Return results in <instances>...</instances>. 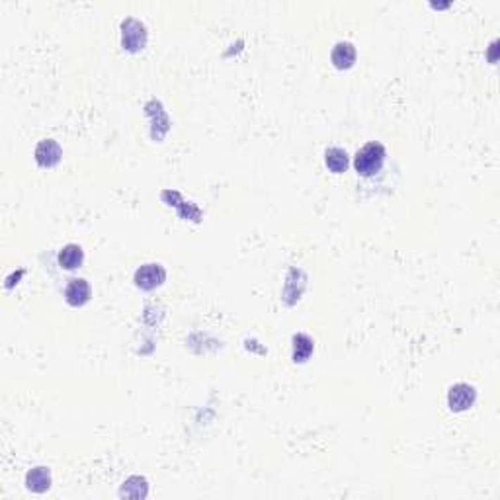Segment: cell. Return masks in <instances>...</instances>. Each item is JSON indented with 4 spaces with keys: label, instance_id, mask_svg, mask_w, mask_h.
Listing matches in <instances>:
<instances>
[{
    "label": "cell",
    "instance_id": "cell-1",
    "mask_svg": "<svg viewBox=\"0 0 500 500\" xmlns=\"http://www.w3.org/2000/svg\"><path fill=\"white\" fill-rule=\"evenodd\" d=\"M385 158V147H383L381 143H378V141H371V143H368L366 147H361V149L356 153L354 167H356V172L360 176L371 178V176L379 174V172L383 170Z\"/></svg>",
    "mask_w": 500,
    "mask_h": 500
},
{
    "label": "cell",
    "instance_id": "cell-2",
    "mask_svg": "<svg viewBox=\"0 0 500 500\" xmlns=\"http://www.w3.org/2000/svg\"><path fill=\"white\" fill-rule=\"evenodd\" d=\"M122 44L129 51H139L147 44V30L137 20H125L122 24Z\"/></svg>",
    "mask_w": 500,
    "mask_h": 500
},
{
    "label": "cell",
    "instance_id": "cell-3",
    "mask_svg": "<svg viewBox=\"0 0 500 500\" xmlns=\"http://www.w3.org/2000/svg\"><path fill=\"white\" fill-rule=\"evenodd\" d=\"M165 280H167V272L160 264H145L135 272V286L145 291L155 290Z\"/></svg>",
    "mask_w": 500,
    "mask_h": 500
},
{
    "label": "cell",
    "instance_id": "cell-4",
    "mask_svg": "<svg viewBox=\"0 0 500 500\" xmlns=\"http://www.w3.org/2000/svg\"><path fill=\"white\" fill-rule=\"evenodd\" d=\"M92 295L90 283L84 278H70L65 286V301L70 307H82Z\"/></svg>",
    "mask_w": 500,
    "mask_h": 500
},
{
    "label": "cell",
    "instance_id": "cell-5",
    "mask_svg": "<svg viewBox=\"0 0 500 500\" xmlns=\"http://www.w3.org/2000/svg\"><path fill=\"white\" fill-rule=\"evenodd\" d=\"M475 399H477V391H475V387L467 385V383H457V385L449 389L448 403L451 411H457V413H459V411L471 409Z\"/></svg>",
    "mask_w": 500,
    "mask_h": 500
},
{
    "label": "cell",
    "instance_id": "cell-6",
    "mask_svg": "<svg viewBox=\"0 0 500 500\" xmlns=\"http://www.w3.org/2000/svg\"><path fill=\"white\" fill-rule=\"evenodd\" d=\"M63 157L61 145L53 139H44L37 147H35V160L37 165L44 168L55 167Z\"/></svg>",
    "mask_w": 500,
    "mask_h": 500
},
{
    "label": "cell",
    "instance_id": "cell-7",
    "mask_svg": "<svg viewBox=\"0 0 500 500\" xmlns=\"http://www.w3.org/2000/svg\"><path fill=\"white\" fill-rule=\"evenodd\" d=\"M331 59H333L336 69H350L356 63V47L350 41H338L333 47Z\"/></svg>",
    "mask_w": 500,
    "mask_h": 500
},
{
    "label": "cell",
    "instance_id": "cell-8",
    "mask_svg": "<svg viewBox=\"0 0 500 500\" xmlns=\"http://www.w3.org/2000/svg\"><path fill=\"white\" fill-rule=\"evenodd\" d=\"M82 260H84V252L79 245H67L63 246L61 252H59V266L63 270L67 272H72V270H79L82 266Z\"/></svg>",
    "mask_w": 500,
    "mask_h": 500
},
{
    "label": "cell",
    "instance_id": "cell-9",
    "mask_svg": "<svg viewBox=\"0 0 500 500\" xmlns=\"http://www.w3.org/2000/svg\"><path fill=\"white\" fill-rule=\"evenodd\" d=\"M26 485L30 491L45 492L49 489V485H51L49 469H45V467H35V469H32L26 477Z\"/></svg>",
    "mask_w": 500,
    "mask_h": 500
},
{
    "label": "cell",
    "instance_id": "cell-10",
    "mask_svg": "<svg viewBox=\"0 0 500 500\" xmlns=\"http://www.w3.org/2000/svg\"><path fill=\"white\" fill-rule=\"evenodd\" d=\"M326 167L333 170L334 174H342L348 168V153L340 147H331L325 153Z\"/></svg>",
    "mask_w": 500,
    "mask_h": 500
},
{
    "label": "cell",
    "instance_id": "cell-11",
    "mask_svg": "<svg viewBox=\"0 0 500 500\" xmlns=\"http://www.w3.org/2000/svg\"><path fill=\"white\" fill-rule=\"evenodd\" d=\"M315 344L307 334H295L293 336V361H305L313 354Z\"/></svg>",
    "mask_w": 500,
    "mask_h": 500
}]
</instances>
